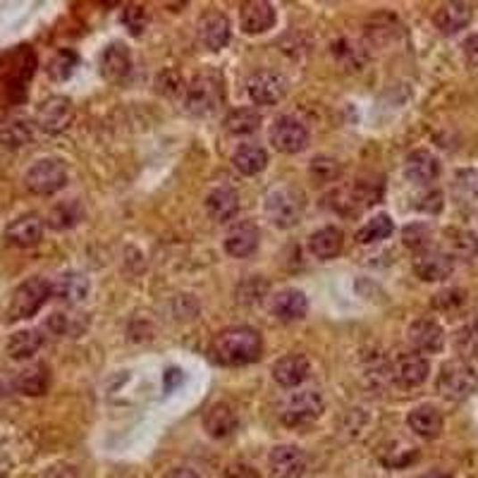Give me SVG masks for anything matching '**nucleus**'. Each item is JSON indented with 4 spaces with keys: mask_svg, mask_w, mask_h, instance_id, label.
I'll return each instance as SVG.
<instances>
[{
    "mask_svg": "<svg viewBox=\"0 0 478 478\" xmlns=\"http://www.w3.org/2000/svg\"><path fill=\"white\" fill-rule=\"evenodd\" d=\"M247 91L256 105H275L285 98L287 81L282 74L261 70V72L251 74V80L247 81Z\"/></svg>",
    "mask_w": 478,
    "mask_h": 478,
    "instance_id": "9b49d317",
    "label": "nucleus"
},
{
    "mask_svg": "<svg viewBox=\"0 0 478 478\" xmlns=\"http://www.w3.org/2000/svg\"><path fill=\"white\" fill-rule=\"evenodd\" d=\"M416 208H419V211H426V214H440L442 211V191H438V189L426 191V194H423V197L419 199V204H416Z\"/></svg>",
    "mask_w": 478,
    "mask_h": 478,
    "instance_id": "a18cd8bd",
    "label": "nucleus"
},
{
    "mask_svg": "<svg viewBox=\"0 0 478 478\" xmlns=\"http://www.w3.org/2000/svg\"><path fill=\"white\" fill-rule=\"evenodd\" d=\"M0 399H3V385H0Z\"/></svg>",
    "mask_w": 478,
    "mask_h": 478,
    "instance_id": "5fc2aeb1",
    "label": "nucleus"
},
{
    "mask_svg": "<svg viewBox=\"0 0 478 478\" xmlns=\"http://www.w3.org/2000/svg\"><path fill=\"white\" fill-rule=\"evenodd\" d=\"M165 478H199V474L194 469H189V466H177V469L168 471Z\"/></svg>",
    "mask_w": 478,
    "mask_h": 478,
    "instance_id": "603ef678",
    "label": "nucleus"
},
{
    "mask_svg": "<svg viewBox=\"0 0 478 478\" xmlns=\"http://www.w3.org/2000/svg\"><path fill=\"white\" fill-rule=\"evenodd\" d=\"M342 244H345V235L340 228H321L316 230L314 235L309 237V251L321 261H331L342 251Z\"/></svg>",
    "mask_w": 478,
    "mask_h": 478,
    "instance_id": "c85d7f7f",
    "label": "nucleus"
},
{
    "mask_svg": "<svg viewBox=\"0 0 478 478\" xmlns=\"http://www.w3.org/2000/svg\"><path fill=\"white\" fill-rule=\"evenodd\" d=\"M407 338L412 342L414 352L419 354H435L440 352L445 345V332H442L440 323H435L431 318H419L409 325Z\"/></svg>",
    "mask_w": 478,
    "mask_h": 478,
    "instance_id": "dca6fc26",
    "label": "nucleus"
},
{
    "mask_svg": "<svg viewBox=\"0 0 478 478\" xmlns=\"http://www.w3.org/2000/svg\"><path fill=\"white\" fill-rule=\"evenodd\" d=\"M225 88L222 80L215 74H199L189 81V87L184 88V108L197 115V118H208L218 111Z\"/></svg>",
    "mask_w": 478,
    "mask_h": 478,
    "instance_id": "20e7f679",
    "label": "nucleus"
},
{
    "mask_svg": "<svg viewBox=\"0 0 478 478\" xmlns=\"http://www.w3.org/2000/svg\"><path fill=\"white\" fill-rule=\"evenodd\" d=\"M392 230H395V225H392L390 215L378 214L373 215L371 221H366L361 225L359 232H356V242L359 244L382 242V239H388V237L392 235Z\"/></svg>",
    "mask_w": 478,
    "mask_h": 478,
    "instance_id": "72a5a7b5",
    "label": "nucleus"
},
{
    "mask_svg": "<svg viewBox=\"0 0 478 478\" xmlns=\"http://www.w3.org/2000/svg\"><path fill=\"white\" fill-rule=\"evenodd\" d=\"M258 127H261V113L254 111V108H235L225 118V130L235 137L256 132Z\"/></svg>",
    "mask_w": 478,
    "mask_h": 478,
    "instance_id": "f704fd0d",
    "label": "nucleus"
},
{
    "mask_svg": "<svg viewBox=\"0 0 478 478\" xmlns=\"http://www.w3.org/2000/svg\"><path fill=\"white\" fill-rule=\"evenodd\" d=\"M87 325L88 321L84 314H67V311H55L46 321V328L58 338H80L81 332L87 331Z\"/></svg>",
    "mask_w": 478,
    "mask_h": 478,
    "instance_id": "473e14b6",
    "label": "nucleus"
},
{
    "mask_svg": "<svg viewBox=\"0 0 478 478\" xmlns=\"http://www.w3.org/2000/svg\"><path fill=\"white\" fill-rule=\"evenodd\" d=\"M51 299V282L46 278H29L10 297L8 318L10 321H24V318L37 316L41 306Z\"/></svg>",
    "mask_w": 478,
    "mask_h": 478,
    "instance_id": "39448f33",
    "label": "nucleus"
},
{
    "mask_svg": "<svg viewBox=\"0 0 478 478\" xmlns=\"http://www.w3.org/2000/svg\"><path fill=\"white\" fill-rule=\"evenodd\" d=\"M462 51H464L466 63H469L471 67H478V31L476 34H471V37L464 41Z\"/></svg>",
    "mask_w": 478,
    "mask_h": 478,
    "instance_id": "09e8293b",
    "label": "nucleus"
},
{
    "mask_svg": "<svg viewBox=\"0 0 478 478\" xmlns=\"http://www.w3.org/2000/svg\"><path fill=\"white\" fill-rule=\"evenodd\" d=\"M81 215L84 211H81L80 201H60L48 214V225L53 230H70L81 221Z\"/></svg>",
    "mask_w": 478,
    "mask_h": 478,
    "instance_id": "c9c22d12",
    "label": "nucleus"
},
{
    "mask_svg": "<svg viewBox=\"0 0 478 478\" xmlns=\"http://www.w3.org/2000/svg\"><path fill=\"white\" fill-rule=\"evenodd\" d=\"M74 67H77V53L60 51V53H55V58L48 63V74H51V80L65 81L72 77Z\"/></svg>",
    "mask_w": 478,
    "mask_h": 478,
    "instance_id": "ea45409f",
    "label": "nucleus"
},
{
    "mask_svg": "<svg viewBox=\"0 0 478 478\" xmlns=\"http://www.w3.org/2000/svg\"><path fill=\"white\" fill-rule=\"evenodd\" d=\"M41 478H81L72 464H53L41 474Z\"/></svg>",
    "mask_w": 478,
    "mask_h": 478,
    "instance_id": "49530a36",
    "label": "nucleus"
},
{
    "mask_svg": "<svg viewBox=\"0 0 478 478\" xmlns=\"http://www.w3.org/2000/svg\"><path fill=\"white\" fill-rule=\"evenodd\" d=\"M306 455L297 445H278L268 455V474L271 478H302L306 471Z\"/></svg>",
    "mask_w": 478,
    "mask_h": 478,
    "instance_id": "9d476101",
    "label": "nucleus"
},
{
    "mask_svg": "<svg viewBox=\"0 0 478 478\" xmlns=\"http://www.w3.org/2000/svg\"><path fill=\"white\" fill-rule=\"evenodd\" d=\"M15 388L27 398H41L51 388V368L46 364H31L22 368L15 378Z\"/></svg>",
    "mask_w": 478,
    "mask_h": 478,
    "instance_id": "bb28decb",
    "label": "nucleus"
},
{
    "mask_svg": "<svg viewBox=\"0 0 478 478\" xmlns=\"http://www.w3.org/2000/svg\"><path fill=\"white\" fill-rule=\"evenodd\" d=\"M132 72V53L127 48L125 44H115L105 46V51L101 53V74L104 80L108 81H122L125 77H130Z\"/></svg>",
    "mask_w": 478,
    "mask_h": 478,
    "instance_id": "412c9836",
    "label": "nucleus"
},
{
    "mask_svg": "<svg viewBox=\"0 0 478 478\" xmlns=\"http://www.w3.org/2000/svg\"><path fill=\"white\" fill-rule=\"evenodd\" d=\"M455 347H457V352L464 356V361H466V356H476L478 354V316L474 318L471 323H466L464 328L457 331Z\"/></svg>",
    "mask_w": 478,
    "mask_h": 478,
    "instance_id": "4c0bfd02",
    "label": "nucleus"
},
{
    "mask_svg": "<svg viewBox=\"0 0 478 478\" xmlns=\"http://www.w3.org/2000/svg\"><path fill=\"white\" fill-rule=\"evenodd\" d=\"M273 24H275V8H273L271 3L254 0V3H244L242 10H239V27L249 37L265 34Z\"/></svg>",
    "mask_w": 478,
    "mask_h": 478,
    "instance_id": "6ab92c4d",
    "label": "nucleus"
},
{
    "mask_svg": "<svg viewBox=\"0 0 478 478\" xmlns=\"http://www.w3.org/2000/svg\"><path fill=\"white\" fill-rule=\"evenodd\" d=\"M44 237V221L38 218L37 214L20 215L17 221H13L5 230V239H8L13 247H20V249H29V247H37Z\"/></svg>",
    "mask_w": 478,
    "mask_h": 478,
    "instance_id": "a211bd4d",
    "label": "nucleus"
},
{
    "mask_svg": "<svg viewBox=\"0 0 478 478\" xmlns=\"http://www.w3.org/2000/svg\"><path fill=\"white\" fill-rule=\"evenodd\" d=\"M309 359L304 354H287L273 364V378L282 388H299L309 378Z\"/></svg>",
    "mask_w": 478,
    "mask_h": 478,
    "instance_id": "aec40b11",
    "label": "nucleus"
},
{
    "mask_svg": "<svg viewBox=\"0 0 478 478\" xmlns=\"http://www.w3.org/2000/svg\"><path fill=\"white\" fill-rule=\"evenodd\" d=\"M402 237H405L407 247L416 251V254L423 249H431V230L426 225H409Z\"/></svg>",
    "mask_w": 478,
    "mask_h": 478,
    "instance_id": "79ce46f5",
    "label": "nucleus"
},
{
    "mask_svg": "<svg viewBox=\"0 0 478 478\" xmlns=\"http://www.w3.org/2000/svg\"><path fill=\"white\" fill-rule=\"evenodd\" d=\"M155 87H158V94L168 96V98H175V96L184 94V88H187L180 72H177V70H170V67H165V70L155 77Z\"/></svg>",
    "mask_w": 478,
    "mask_h": 478,
    "instance_id": "a19ab883",
    "label": "nucleus"
},
{
    "mask_svg": "<svg viewBox=\"0 0 478 478\" xmlns=\"http://www.w3.org/2000/svg\"><path fill=\"white\" fill-rule=\"evenodd\" d=\"M67 184V168L60 158H41L24 172V187L38 197H51Z\"/></svg>",
    "mask_w": 478,
    "mask_h": 478,
    "instance_id": "423d86ee",
    "label": "nucleus"
},
{
    "mask_svg": "<svg viewBox=\"0 0 478 478\" xmlns=\"http://www.w3.org/2000/svg\"><path fill=\"white\" fill-rule=\"evenodd\" d=\"M452 271H455V256L440 249H423L414 258L416 278L426 280V282H440V280L449 278Z\"/></svg>",
    "mask_w": 478,
    "mask_h": 478,
    "instance_id": "ddd939ff",
    "label": "nucleus"
},
{
    "mask_svg": "<svg viewBox=\"0 0 478 478\" xmlns=\"http://www.w3.org/2000/svg\"><path fill=\"white\" fill-rule=\"evenodd\" d=\"M239 211V194L232 187H215L206 197V214L218 222H228Z\"/></svg>",
    "mask_w": 478,
    "mask_h": 478,
    "instance_id": "cd10ccee",
    "label": "nucleus"
},
{
    "mask_svg": "<svg viewBox=\"0 0 478 478\" xmlns=\"http://www.w3.org/2000/svg\"><path fill=\"white\" fill-rule=\"evenodd\" d=\"M232 165L242 175H258L268 165V151L258 144H242L232 154Z\"/></svg>",
    "mask_w": 478,
    "mask_h": 478,
    "instance_id": "c756f323",
    "label": "nucleus"
},
{
    "mask_svg": "<svg viewBox=\"0 0 478 478\" xmlns=\"http://www.w3.org/2000/svg\"><path fill=\"white\" fill-rule=\"evenodd\" d=\"M323 407L325 405L321 392L299 390L287 399L282 412H280V419H282V423H287V426H304V423L316 421L318 416L323 414Z\"/></svg>",
    "mask_w": 478,
    "mask_h": 478,
    "instance_id": "6e6552de",
    "label": "nucleus"
},
{
    "mask_svg": "<svg viewBox=\"0 0 478 478\" xmlns=\"http://www.w3.org/2000/svg\"><path fill=\"white\" fill-rule=\"evenodd\" d=\"M74 122V105L65 96H51L37 111V127L46 134L65 132Z\"/></svg>",
    "mask_w": 478,
    "mask_h": 478,
    "instance_id": "1a4fd4ad",
    "label": "nucleus"
},
{
    "mask_svg": "<svg viewBox=\"0 0 478 478\" xmlns=\"http://www.w3.org/2000/svg\"><path fill=\"white\" fill-rule=\"evenodd\" d=\"M258 239H261V235H258V228L254 222H237L225 235V251H228L230 256L247 258L258 249Z\"/></svg>",
    "mask_w": 478,
    "mask_h": 478,
    "instance_id": "393cba45",
    "label": "nucleus"
},
{
    "mask_svg": "<svg viewBox=\"0 0 478 478\" xmlns=\"http://www.w3.org/2000/svg\"><path fill=\"white\" fill-rule=\"evenodd\" d=\"M265 292H268V285H265L264 280L258 282L256 289H251L249 282H244V285L239 287V302H258V299H264Z\"/></svg>",
    "mask_w": 478,
    "mask_h": 478,
    "instance_id": "de8ad7c7",
    "label": "nucleus"
},
{
    "mask_svg": "<svg viewBox=\"0 0 478 478\" xmlns=\"http://www.w3.org/2000/svg\"><path fill=\"white\" fill-rule=\"evenodd\" d=\"M225 478H261V476H258L251 466H247V464H232V466H228V471H225Z\"/></svg>",
    "mask_w": 478,
    "mask_h": 478,
    "instance_id": "8fccbe9b",
    "label": "nucleus"
},
{
    "mask_svg": "<svg viewBox=\"0 0 478 478\" xmlns=\"http://www.w3.org/2000/svg\"><path fill=\"white\" fill-rule=\"evenodd\" d=\"M442 172L440 161L426 148H416L405 158V177L414 184L435 182Z\"/></svg>",
    "mask_w": 478,
    "mask_h": 478,
    "instance_id": "f3484780",
    "label": "nucleus"
},
{
    "mask_svg": "<svg viewBox=\"0 0 478 478\" xmlns=\"http://www.w3.org/2000/svg\"><path fill=\"white\" fill-rule=\"evenodd\" d=\"M264 354V340L249 325L225 328L211 342V356L221 366H247Z\"/></svg>",
    "mask_w": 478,
    "mask_h": 478,
    "instance_id": "f257e3e1",
    "label": "nucleus"
},
{
    "mask_svg": "<svg viewBox=\"0 0 478 478\" xmlns=\"http://www.w3.org/2000/svg\"><path fill=\"white\" fill-rule=\"evenodd\" d=\"M41 347H44V335H41V331H17L10 335L5 352H8L10 359L24 361L31 359Z\"/></svg>",
    "mask_w": 478,
    "mask_h": 478,
    "instance_id": "7c9ffc66",
    "label": "nucleus"
},
{
    "mask_svg": "<svg viewBox=\"0 0 478 478\" xmlns=\"http://www.w3.org/2000/svg\"><path fill=\"white\" fill-rule=\"evenodd\" d=\"M177 382H182V373H180L177 368H170L168 373L163 375V385H165V390H172Z\"/></svg>",
    "mask_w": 478,
    "mask_h": 478,
    "instance_id": "3c124183",
    "label": "nucleus"
},
{
    "mask_svg": "<svg viewBox=\"0 0 478 478\" xmlns=\"http://www.w3.org/2000/svg\"><path fill=\"white\" fill-rule=\"evenodd\" d=\"M304 206H306L304 191L297 189V187H289V184H282V187H275V189L268 191V197H265V218L275 228L289 230L302 221Z\"/></svg>",
    "mask_w": 478,
    "mask_h": 478,
    "instance_id": "f03ea898",
    "label": "nucleus"
},
{
    "mask_svg": "<svg viewBox=\"0 0 478 478\" xmlns=\"http://www.w3.org/2000/svg\"><path fill=\"white\" fill-rule=\"evenodd\" d=\"M271 314L278 321H285V323L302 321L309 314V299H306L302 289L287 287V289H280L278 295L271 297Z\"/></svg>",
    "mask_w": 478,
    "mask_h": 478,
    "instance_id": "4468645a",
    "label": "nucleus"
},
{
    "mask_svg": "<svg viewBox=\"0 0 478 478\" xmlns=\"http://www.w3.org/2000/svg\"><path fill=\"white\" fill-rule=\"evenodd\" d=\"M34 139V125L27 118H10L0 125V144L5 148H22Z\"/></svg>",
    "mask_w": 478,
    "mask_h": 478,
    "instance_id": "2f4dec72",
    "label": "nucleus"
},
{
    "mask_svg": "<svg viewBox=\"0 0 478 478\" xmlns=\"http://www.w3.org/2000/svg\"><path fill=\"white\" fill-rule=\"evenodd\" d=\"M122 22L127 24V29L132 31L134 37H139L141 31L147 29V24H148L147 10L139 8V5H132V8H127L125 15H122Z\"/></svg>",
    "mask_w": 478,
    "mask_h": 478,
    "instance_id": "37998d69",
    "label": "nucleus"
},
{
    "mask_svg": "<svg viewBox=\"0 0 478 478\" xmlns=\"http://www.w3.org/2000/svg\"><path fill=\"white\" fill-rule=\"evenodd\" d=\"M438 392L449 402H464L478 390V373L469 361H445L438 373Z\"/></svg>",
    "mask_w": 478,
    "mask_h": 478,
    "instance_id": "7ed1b4c3",
    "label": "nucleus"
},
{
    "mask_svg": "<svg viewBox=\"0 0 478 478\" xmlns=\"http://www.w3.org/2000/svg\"><path fill=\"white\" fill-rule=\"evenodd\" d=\"M407 426L412 428L414 433L423 438V440H435L438 435L442 433V426H445V419L438 407L433 405H421L414 407L409 416H407Z\"/></svg>",
    "mask_w": 478,
    "mask_h": 478,
    "instance_id": "5701e85b",
    "label": "nucleus"
},
{
    "mask_svg": "<svg viewBox=\"0 0 478 478\" xmlns=\"http://www.w3.org/2000/svg\"><path fill=\"white\" fill-rule=\"evenodd\" d=\"M237 426H239V416H237L235 407L228 402H215L204 416V428L215 440L230 438L237 431Z\"/></svg>",
    "mask_w": 478,
    "mask_h": 478,
    "instance_id": "b1692460",
    "label": "nucleus"
},
{
    "mask_svg": "<svg viewBox=\"0 0 478 478\" xmlns=\"http://www.w3.org/2000/svg\"><path fill=\"white\" fill-rule=\"evenodd\" d=\"M230 20L222 13H208L199 22V44L208 51H222L230 44Z\"/></svg>",
    "mask_w": 478,
    "mask_h": 478,
    "instance_id": "4be33fe9",
    "label": "nucleus"
},
{
    "mask_svg": "<svg viewBox=\"0 0 478 478\" xmlns=\"http://www.w3.org/2000/svg\"><path fill=\"white\" fill-rule=\"evenodd\" d=\"M469 22H471V5L469 3H459V0H455V3H445V5H440V8L435 10L433 15V24L438 27V31L448 34V37H452L457 31L466 29Z\"/></svg>",
    "mask_w": 478,
    "mask_h": 478,
    "instance_id": "a878e982",
    "label": "nucleus"
},
{
    "mask_svg": "<svg viewBox=\"0 0 478 478\" xmlns=\"http://www.w3.org/2000/svg\"><path fill=\"white\" fill-rule=\"evenodd\" d=\"M390 373L402 388H419L431 373V364L419 352H402L392 361Z\"/></svg>",
    "mask_w": 478,
    "mask_h": 478,
    "instance_id": "f8f14e48",
    "label": "nucleus"
},
{
    "mask_svg": "<svg viewBox=\"0 0 478 478\" xmlns=\"http://www.w3.org/2000/svg\"><path fill=\"white\" fill-rule=\"evenodd\" d=\"M268 139L280 154H302L304 148L309 147V130L295 115H280L273 120Z\"/></svg>",
    "mask_w": 478,
    "mask_h": 478,
    "instance_id": "0eeeda50",
    "label": "nucleus"
},
{
    "mask_svg": "<svg viewBox=\"0 0 478 478\" xmlns=\"http://www.w3.org/2000/svg\"><path fill=\"white\" fill-rule=\"evenodd\" d=\"M91 292V282L84 273L67 271L60 273L58 278L51 282V297L60 299V302L70 304V306H77L88 297Z\"/></svg>",
    "mask_w": 478,
    "mask_h": 478,
    "instance_id": "2eb2a0df",
    "label": "nucleus"
},
{
    "mask_svg": "<svg viewBox=\"0 0 478 478\" xmlns=\"http://www.w3.org/2000/svg\"><path fill=\"white\" fill-rule=\"evenodd\" d=\"M464 299H466V292H464V289H445V292H440V295H435L433 306L435 309L449 311V309H457V306H462Z\"/></svg>",
    "mask_w": 478,
    "mask_h": 478,
    "instance_id": "c03bdc74",
    "label": "nucleus"
},
{
    "mask_svg": "<svg viewBox=\"0 0 478 478\" xmlns=\"http://www.w3.org/2000/svg\"><path fill=\"white\" fill-rule=\"evenodd\" d=\"M309 172L311 177L321 184L335 182L340 177V172H342V165H340L338 158H331V155H316V158L311 161Z\"/></svg>",
    "mask_w": 478,
    "mask_h": 478,
    "instance_id": "e433bc0d",
    "label": "nucleus"
},
{
    "mask_svg": "<svg viewBox=\"0 0 478 478\" xmlns=\"http://www.w3.org/2000/svg\"><path fill=\"white\" fill-rule=\"evenodd\" d=\"M421 478H452L449 474H445V471H431V474H426V476Z\"/></svg>",
    "mask_w": 478,
    "mask_h": 478,
    "instance_id": "864d4df0",
    "label": "nucleus"
},
{
    "mask_svg": "<svg viewBox=\"0 0 478 478\" xmlns=\"http://www.w3.org/2000/svg\"><path fill=\"white\" fill-rule=\"evenodd\" d=\"M449 247H452V254H455V256H476L478 235H474L469 230H452V232H449Z\"/></svg>",
    "mask_w": 478,
    "mask_h": 478,
    "instance_id": "58836bf2",
    "label": "nucleus"
}]
</instances>
